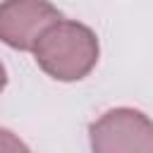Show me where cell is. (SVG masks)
I'll return each mask as SVG.
<instances>
[{
  "mask_svg": "<svg viewBox=\"0 0 153 153\" xmlns=\"http://www.w3.org/2000/svg\"><path fill=\"white\" fill-rule=\"evenodd\" d=\"M31 53L48 76L57 81H79L98 65L100 45L91 26L62 17L41 33Z\"/></svg>",
  "mask_w": 153,
  "mask_h": 153,
  "instance_id": "cell-1",
  "label": "cell"
},
{
  "mask_svg": "<svg viewBox=\"0 0 153 153\" xmlns=\"http://www.w3.org/2000/svg\"><path fill=\"white\" fill-rule=\"evenodd\" d=\"M91 153H153V120L136 108H112L88 127Z\"/></svg>",
  "mask_w": 153,
  "mask_h": 153,
  "instance_id": "cell-2",
  "label": "cell"
},
{
  "mask_svg": "<svg viewBox=\"0 0 153 153\" xmlns=\"http://www.w3.org/2000/svg\"><path fill=\"white\" fill-rule=\"evenodd\" d=\"M62 19V12L48 0H2L0 41L14 50H33L41 33Z\"/></svg>",
  "mask_w": 153,
  "mask_h": 153,
  "instance_id": "cell-3",
  "label": "cell"
},
{
  "mask_svg": "<svg viewBox=\"0 0 153 153\" xmlns=\"http://www.w3.org/2000/svg\"><path fill=\"white\" fill-rule=\"evenodd\" d=\"M0 153H31V148L14 131L0 127Z\"/></svg>",
  "mask_w": 153,
  "mask_h": 153,
  "instance_id": "cell-4",
  "label": "cell"
},
{
  "mask_svg": "<svg viewBox=\"0 0 153 153\" xmlns=\"http://www.w3.org/2000/svg\"><path fill=\"white\" fill-rule=\"evenodd\" d=\"M5 86H7V72H5V65L0 62V93H2Z\"/></svg>",
  "mask_w": 153,
  "mask_h": 153,
  "instance_id": "cell-5",
  "label": "cell"
}]
</instances>
